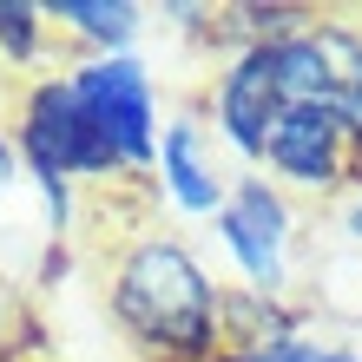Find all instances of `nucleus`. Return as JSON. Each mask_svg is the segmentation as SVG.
Segmentation results:
<instances>
[{"mask_svg": "<svg viewBox=\"0 0 362 362\" xmlns=\"http://www.w3.org/2000/svg\"><path fill=\"white\" fill-rule=\"evenodd\" d=\"M211 230H218V250L230 257V270H238V290L284 303V290H290V244H296V211H290L284 191H276L264 172H238L224 211L211 218Z\"/></svg>", "mask_w": 362, "mask_h": 362, "instance_id": "5", "label": "nucleus"}, {"mask_svg": "<svg viewBox=\"0 0 362 362\" xmlns=\"http://www.w3.org/2000/svg\"><path fill=\"white\" fill-rule=\"evenodd\" d=\"M13 152L20 172L40 185L47 198V224L53 238L73 224V185H125V165L112 152V139L93 125V112L73 93V73H33L20 86L13 105Z\"/></svg>", "mask_w": 362, "mask_h": 362, "instance_id": "2", "label": "nucleus"}, {"mask_svg": "<svg viewBox=\"0 0 362 362\" xmlns=\"http://www.w3.org/2000/svg\"><path fill=\"white\" fill-rule=\"evenodd\" d=\"M47 27L86 40L93 53H132L145 33V7L139 0H47Z\"/></svg>", "mask_w": 362, "mask_h": 362, "instance_id": "8", "label": "nucleus"}, {"mask_svg": "<svg viewBox=\"0 0 362 362\" xmlns=\"http://www.w3.org/2000/svg\"><path fill=\"white\" fill-rule=\"evenodd\" d=\"M329 362H362V356L356 349H329Z\"/></svg>", "mask_w": 362, "mask_h": 362, "instance_id": "12", "label": "nucleus"}, {"mask_svg": "<svg viewBox=\"0 0 362 362\" xmlns=\"http://www.w3.org/2000/svg\"><path fill=\"white\" fill-rule=\"evenodd\" d=\"M105 303H112V323L152 362H204L224 343L218 336L224 284L172 230H145V238H132L119 250Z\"/></svg>", "mask_w": 362, "mask_h": 362, "instance_id": "1", "label": "nucleus"}, {"mask_svg": "<svg viewBox=\"0 0 362 362\" xmlns=\"http://www.w3.org/2000/svg\"><path fill=\"white\" fill-rule=\"evenodd\" d=\"M336 343H323V336H284V343H257V349H218L204 362H329Z\"/></svg>", "mask_w": 362, "mask_h": 362, "instance_id": "10", "label": "nucleus"}, {"mask_svg": "<svg viewBox=\"0 0 362 362\" xmlns=\"http://www.w3.org/2000/svg\"><path fill=\"white\" fill-rule=\"evenodd\" d=\"M284 112H290V99H284V79H276L270 40L224 53V73H211V132H218L224 158L244 165V172H257L264 139H270V125Z\"/></svg>", "mask_w": 362, "mask_h": 362, "instance_id": "6", "label": "nucleus"}, {"mask_svg": "<svg viewBox=\"0 0 362 362\" xmlns=\"http://www.w3.org/2000/svg\"><path fill=\"white\" fill-rule=\"evenodd\" d=\"M152 178H158V198L178 218H218L224 198H230V158H224L218 132H211V119H198V112L165 119Z\"/></svg>", "mask_w": 362, "mask_h": 362, "instance_id": "7", "label": "nucleus"}, {"mask_svg": "<svg viewBox=\"0 0 362 362\" xmlns=\"http://www.w3.org/2000/svg\"><path fill=\"white\" fill-rule=\"evenodd\" d=\"M73 93L79 105L93 112V125L112 139V152L125 165V178H152V158H158V86H152V66L139 53H86L73 59Z\"/></svg>", "mask_w": 362, "mask_h": 362, "instance_id": "3", "label": "nucleus"}, {"mask_svg": "<svg viewBox=\"0 0 362 362\" xmlns=\"http://www.w3.org/2000/svg\"><path fill=\"white\" fill-rule=\"evenodd\" d=\"M257 172L276 191H303V198H349V185L362 178V152L349 119L329 99H303L270 125L264 139V165Z\"/></svg>", "mask_w": 362, "mask_h": 362, "instance_id": "4", "label": "nucleus"}, {"mask_svg": "<svg viewBox=\"0 0 362 362\" xmlns=\"http://www.w3.org/2000/svg\"><path fill=\"white\" fill-rule=\"evenodd\" d=\"M336 230H343L349 244H362V178L349 185V198H343V211H336Z\"/></svg>", "mask_w": 362, "mask_h": 362, "instance_id": "11", "label": "nucleus"}, {"mask_svg": "<svg viewBox=\"0 0 362 362\" xmlns=\"http://www.w3.org/2000/svg\"><path fill=\"white\" fill-rule=\"evenodd\" d=\"M47 13L33 7V0H0V59L7 66H33L40 53H47Z\"/></svg>", "mask_w": 362, "mask_h": 362, "instance_id": "9", "label": "nucleus"}]
</instances>
